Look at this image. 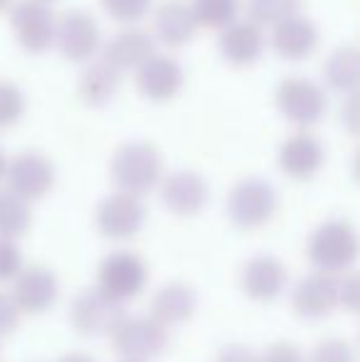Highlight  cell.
<instances>
[{"label":"cell","mask_w":360,"mask_h":362,"mask_svg":"<svg viewBox=\"0 0 360 362\" xmlns=\"http://www.w3.org/2000/svg\"><path fill=\"white\" fill-rule=\"evenodd\" d=\"M124 318V303L99 286L79 293L69 308V320L82 335H114Z\"/></svg>","instance_id":"cell-7"},{"label":"cell","mask_w":360,"mask_h":362,"mask_svg":"<svg viewBox=\"0 0 360 362\" xmlns=\"http://www.w3.org/2000/svg\"><path fill=\"white\" fill-rule=\"evenodd\" d=\"M111 180L119 192L146 195L163 180V158L153 144L131 141L124 144L111 158Z\"/></svg>","instance_id":"cell-2"},{"label":"cell","mask_w":360,"mask_h":362,"mask_svg":"<svg viewBox=\"0 0 360 362\" xmlns=\"http://www.w3.org/2000/svg\"><path fill=\"white\" fill-rule=\"evenodd\" d=\"M10 25H13V33L18 37L20 47L28 49V52L40 54L54 45L57 23H54L47 5H40L35 0H23L13 8Z\"/></svg>","instance_id":"cell-11"},{"label":"cell","mask_w":360,"mask_h":362,"mask_svg":"<svg viewBox=\"0 0 360 362\" xmlns=\"http://www.w3.org/2000/svg\"><path fill=\"white\" fill-rule=\"evenodd\" d=\"M23 252L10 239H0V281H15L23 274Z\"/></svg>","instance_id":"cell-30"},{"label":"cell","mask_w":360,"mask_h":362,"mask_svg":"<svg viewBox=\"0 0 360 362\" xmlns=\"http://www.w3.org/2000/svg\"><path fill=\"white\" fill-rule=\"evenodd\" d=\"M341 121L351 136L360 139V89L346 96L341 106Z\"/></svg>","instance_id":"cell-33"},{"label":"cell","mask_w":360,"mask_h":362,"mask_svg":"<svg viewBox=\"0 0 360 362\" xmlns=\"http://www.w3.org/2000/svg\"><path fill=\"white\" fill-rule=\"evenodd\" d=\"M161 197L163 205L178 217H192L202 212V207L210 200V187L207 180L195 170H178L170 173L161 182Z\"/></svg>","instance_id":"cell-13"},{"label":"cell","mask_w":360,"mask_h":362,"mask_svg":"<svg viewBox=\"0 0 360 362\" xmlns=\"http://www.w3.org/2000/svg\"><path fill=\"white\" fill-rule=\"evenodd\" d=\"M8 165H10V160L3 156V151H0V180H3V177L8 175Z\"/></svg>","instance_id":"cell-39"},{"label":"cell","mask_w":360,"mask_h":362,"mask_svg":"<svg viewBox=\"0 0 360 362\" xmlns=\"http://www.w3.org/2000/svg\"><path fill=\"white\" fill-rule=\"evenodd\" d=\"M99 288L109 293L111 298L126 300L136 298L149 284V267H146L144 257L129 249H119L111 252L101 259L99 264Z\"/></svg>","instance_id":"cell-4"},{"label":"cell","mask_w":360,"mask_h":362,"mask_svg":"<svg viewBox=\"0 0 360 362\" xmlns=\"http://www.w3.org/2000/svg\"><path fill=\"white\" fill-rule=\"evenodd\" d=\"M119 86H121V72L114 64L106 62V59L89 64L84 69V74L79 76V96L89 106H104L106 101L114 99Z\"/></svg>","instance_id":"cell-23"},{"label":"cell","mask_w":360,"mask_h":362,"mask_svg":"<svg viewBox=\"0 0 360 362\" xmlns=\"http://www.w3.org/2000/svg\"><path fill=\"white\" fill-rule=\"evenodd\" d=\"M126 362H139V360H126Z\"/></svg>","instance_id":"cell-42"},{"label":"cell","mask_w":360,"mask_h":362,"mask_svg":"<svg viewBox=\"0 0 360 362\" xmlns=\"http://www.w3.org/2000/svg\"><path fill=\"white\" fill-rule=\"evenodd\" d=\"M215 362H260V355H255L245 345H225V348L217 353Z\"/></svg>","instance_id":"cell-36"},{"label":"cell","mask_w":360,"mask_h":362,"mask_svg":"<svg viewBox=\"0 0 360 362\" xmlns=\"http://www.w3.org/2000/svg\"><path fill=\"white\" fill-rule=\"evenodd\" d=\"M20 315H23V310H20V305L15 303L13 293L0 291V335L13 333V330L20 325Z\"/></svg>","instance_id":"cell-32"},{"label":"cell","mask_w":360,"mask_h":362,"mask_svg":"<svg viewBox=\"0 0 360 362\" xmlns=\"http://www.w3.org/2000/svg\"><path fill=\"white\" fill-rule=\"evenodd\" d=\"M353 177H356V182H360V148L353 156Z\"/></svg>","instance_id":"cell-38"},{"label":"cell","mask_w":360,"mask_h":362,"mask_svg":"<svg viewBox=\"0 0 360 362\" xmlns=\"http://www.w3.org/2000/svg\"><path fill=\"white\" fill-rule=\"evenodd\" d=\"M30 222H33L30 202L10 190H0V239L15 242L28 232Z\"/></svg>","instance_id":"cell-25"},{"label":"cell","mask_w":360,"mask_h":362,"mask_svg":"<svg viewBox=\"0 0 360 362\" xmlns=\"http://www.w3.org/2000/svg\"><path fill=\"white\" fill-rule=\"evenodd\" d=\"M260 362H303V355L296 345L291 343H272L265 353L260 355Z\"/></svg>","instance_id":"cell-35"},{"label":"cell","mask_w":360,"mask_h":362,"mask_svg":"<svg viewBox=\"0 0 360 362\" xmlns=\"http://www.w3.org/2000/svg\"><path fill=\"white\" fill-rule=\"evenodd\" d=\"M323 76H326L328 86L343 94H353L360 89V47L346 45L338 47L328 54L326 64H323Z\"/></svg>","instance_id":"cell-24"},{"label":"cell","mask_w":360,"mask_h":362,"mask_svg":"<svg viewBox=\"0 0 360 362\" xmlns=\"http://www.w3.org/2000/svg\"><path fill=\"white\" fill-rule=\"evenodd\" d=\"M59 362H94L89 358V355H84V353H72V355H64Z\"/></svg>","instance_id":"cell-37"},{"label":"cell","mask_w":360,"mask_h":362,"mask_svg":"<svg viewBox=\"0 0 360 362\" xmlns=\"http://www.w3.org/2000/svg\"><path fill=\"white\" fill-rule=\"evenodd\" d=\"M195 308H197L195 291L182 281H173L153 296L151 318L158 320L163 328H170V325H180V323H185V320H190Z\"/></svg>","instance_id":"cell-22"},{"label":"cell","mask_w":360,"mask_h":362,"mask_svg":"<svg viewBox=\"0 0 360 362\" xmlns=\"http://www.w3.org/2000/svg\"><path fill=\"white\" fill-rule=\"evenodd\" d=\"M10 3H13V0H0V10H5V8H8Z\"/></svg>","instance_id":"cell-40"},{"label":"cell","mask_w":360,"mask_h":362,"mask_svg":"<svg viewBox=\"0 0 360 362\" xmlns=\"http://www.w3.org/2000/svg\"><path fill=\"white\" fill-rule=\"evenodd\" d=\"M57 296V276L47 267H25L23 274L13 281V298L23 313H45L54 305Z\"/></svg>","instance_id":"cell-14"},{"label":"cell","mask_w":360,"mask_h":362,"mask_svg":"<svg viewBox=\"0 0 360 362\" xmlns=\"http://www.w3.org/2000/svg\"><path fill=\"white\" fill-rule=\"evenodd\" d=\"M104 10L119 23H136L151 8V0H101Z\"/></svg>","instance_id":"cell-29"},{"label":"cell","mask_w":360,"mask_h":362,"mask_svg":"<svg viewBox=\"0 0 360 362\" xmlns=\"http://www.w3.org/2000/svg\"><path fill=\"white\" fill-rule=\"evenodd\" d=\"M156 54V42L149 33L126 28L116 33L104 47V59L116 69H139Z\"/></svg>","instance_id":"cell-21"},{"label":"cell","mask_w":360,"mask_h":362,"mask_svg":"<svg viewBox=\"0 0 360 362\" xmlns=\"http://www.w3.org/2000/svg\"><path fill=\"white\" fill-rule=\"evenodd\" d=\"M136 84L146 99L168 101L182 86V67L173 57L153 54L144 67L136 69Z\"/></svg>","instance_id":"cell-17"},{"label":"cell","mask_w":360,"mask_h":362,"mask_svg":"<svg viewBox=\"0 0 360 362\" xmlns=\"http://www.w3.org/2000/svg\"><path fill=\"white\" fill-rule=\"evenodd\" d=\"M311 362H353V350L346 340L328 338L313 348Z\"/></svg>","instance_id":"cell-31"},{"label":"cell","mask_w":360,"mask_h":362,"mask_svg":"<svg viewBox=\"0 0 360 362\" xmlns=\"http://www.w3.org/2000/svg\"><path fill=\"white\" fill-rule=\"evenodd\" d=\"M308 262L323 274H341L360 257V237L346 219H328L311 232L306 244Z\"/></svg>","instance_id":"cell-1"},{"label":"cell","mask_w":360,"mask_h":362,"mask_svg":"<svg viewBox=\"0 0 360 362\" xmlns=\"http://www.w3.org/2000/svg\"><path fill=\"white\" fill-rule=\"evenodd\" d=\"M286 281V267L272 254H260V257L250 259L242 269V288L252 300H260V303H269V300L279 298Z\"/></svg>","instance_id":"cell-16"},{"label":"cell","mask_w":360,"mask_h":362,"mask_svg":"<svg viewBox=\"0 0 360 362\" xmlns=\"http://www.w3.org/2000/svg\"><path fill=\"white\" fill-rule=\"evenodd\" d=\"M341 305L360 315V272H353L346 279H341Z\"/></svg>","instance_id":"cell-34"},{"label":"cell","mask_w":360,"mask_h":362,"mask_svg":"<svg viewBox=\"0 0 360 362\" xmlns=\"http://www.w3.org/2000/svg\"><path fill=\"white\" fill-rule=\"evenodd\" d=\"M323 160H326V151L321 141L308 131L289 136L279 148V168L291 180H311L321 170Z\"/></svg>","instance_id":"cell-15"},{"label":"cell","mask_w":360,"mask_h":362,"mask_svg":"<svg viewBox=\"0 0 360 362\" xmlns=\"http://www.w3.org/2000/svg\"><path fill=\"white\" fill-rule=\"evenodd\" d=\"M5 180H8V190L23 197L25 202L42 200L54 187V165L42 153H20L10 160Z\"/></svg>","instance_id":"cell-9"},{"label":"cell","mask_w":360,"mask_h":362,"mask_svg":"<svg viewBox=\"0 0 360 362\" xmlns=\"http://www.w3.org/2000/svg\"><path fill=\"white\" fill-rule=\"evenodd\" d=\"M35 3H40V5H47V8H50V3H54V0H35Z\"/></svg>","instance_id":"cell-41"},{"label":"cell","mask_w":360,"mask_h":362,"mask_svg":"<svg viewBox=\"0 0 360 362\" xmlns=\"http://www.w3.org/2000/svg\"><path fill=\"white\" fill-rule=\"evenodd\" d=\"M101 33L96 20L84 10H72L64 13L57 23V35H54V45L57 49L69 59V62H84L91 59L99 49Z\"/></svg>","instance_id":"cell-12"},{"label":"cell","mask_w":360,"mask_h":362,"mask_svg":"<svg viewBox=\"0 0 360 362\" xmlns=\"http://www.w3.org/2000/svg\"><path fill=\"white\" fill-rule=\"evenodd\" d=\"M279 207L277 190L262 177L237 182L227 195V215L240 229L265 227Z\"/></svg>","instance_id":"cell-3"},{"label":"cell","mask_w":360,"mask_h":362,"mask_svg":"<svg viewBox=\"0 0 360 362\" xmlns=\"http://www.w3.org/2000/svg\"><path fill=\"white\" fill-rule=\"evenodd\" d=\"M298 5L301 0H252L250 20L257 25H279L298 15Z\"/></svg>","instance_id":"cell-27"},{"label":"cell","mask_w":360,"mask_h":362,"mask_svg":"<svg viewBox=\"0 0 360 362\" xmlns=\"http://www.w3.org/2000/svg\"><path fill=\"white\" fill-rule=\"evenodd\" d=\"M341 305V279L333 274L313 272L296 284L291 293V308L298 318L318 320Z\"/></svg>","instance_id":"cell-10"},{"label":"cell","mask_w":360,"mask_h":362,"mask_svg":"<svg viewBox=\"0 0 360 362\" xmlns=\"http://www.w3.org/2000/svg\"><path fill=\"white\" fill-rule=\"evenodd\" d=\"M146 222V207L141 197L129 195V192H114L106 200H101L96 210V229L101 237L114 239H131L144 229Z\"/></svg>","instance_id":"cell-8"},{"label":"cell","mask_w":360,"mask_h":362,"mask_svg":"<svg viewBox=\"0 0 360 362\" xmlns=\"http://www.w3.org/2000/svg\"><path fill=\"white\" fill-rule=\"evenodd\" d=\"M316 45H318V30L303 15H294V18L274 25L272 47L277 49L279 57L298 62V59H306L316 49Z\"/></svg>","instance_id":"cell-19"},{"label":"cell","mask_w":360,"mask_h":362,"mask_svg":"<svg viewBox=\"0 0 360 362\" xmlns=\"http://www.w3.org/2000/svg\"><path fill=\"white\" fill-rule=\"evenodd\" d=\"M111 345L124 360L146 362L156 358L168 345V328L158 323L151 315H131L124 318L121 325L111 335Z\"/></svg>","instance_id":"cell-6"},{"label":"cell","mask_w":360,"mask_h":362,"mask_svg":"<svg viewBox=\"0 0 360 362\" xmlns=\"http://www.w3.org/2000/svg\"><path fill=\"white\" fill-rule=\"evenodd\" d=\"M237 0H192V13L197 25L210 30H225L237 23Z\"/></svg>","instance_id":"cell-26"},{"label":"cell","mask_w":360,"mask_h":362,"mask_svg":"<svg viewBox=\"0 0 360 362\" xmlns=\"http://www.w3.org/2000/svg\"><path fill=\"white\" fill-rule=\"evenodd\" d=\"M265 47V35L255 20H237L220 35V52L235 67H247L257 62Z\"/></svg>","instance_id":"cell-20"},{"label":"cell","mask_w":360,"mask_h":362,"mask_svg":"<svg viewBox=\"0 0 360 362\" xmlns=\"http://www.w3.org/2000/svg\"><path fill=\"white\" fill-rule=\"evenodd\" d=\"M153 33L166 47H182L197 33V20L192 5L182 0H166L153 13Z\"/></svg>","instance_id":"cell-18"},{"label":"cell","mask_w":360,"mask_h":362,"mask_svg":"<svg viewBox=\"0 0 360 362\" xmlns=\"http://www.w3.org/2000/svg\"><path fill=\"white\" fill-rule=\"evenodd\" d=\"M284 119L296 126H313L326 114V94L313 79L306 76H284L274 91Z\"/></svg>","instance_id":"cell-5"},{"label":"cell","mask_w":360,"mask_h":362,"mask_svg":"<svg viewBox=\"0 0 360 362\" xmlns=\"http://www.w3.org/2000/svg\"><path fill=\"white\" fill-rule=\"evenodd\" d=\"M25 114V96L10 81H0V126H13Z\"/></svg>","instance_id":"cell-28"}]
</instances>
